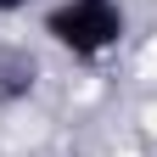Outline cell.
<instances>
[{
  "instance_id": "cell-3",
  "label": "cell",
  "mask_w": 157,
  "mask_h": 157,
  "mask_svg": "<svg viewBox=\"0 0 157 157\" xmlns=\"http://www.w3.org/2000/svg\"><path fill=\"white\" fill-rule=\"evenodd\" d=\"M28 0H0V17H11V11H23Z\"/></svg>"
},
{
  "instance_id": "cell-2",
  "label": "cell",
  "mask_w": 157,
  "mask_h": 157,
  "mask_svg": "<svg viewBox=\"0 0 157 157\" xmlns=\"http://www.w3.org/2000/svg\"><path fill=\"white\" fill-rule=\"evenodd\" d=\"M39 90V56L23 39H0V107H17Z\"/></svg>"
},
{
  "instance_id": "cell-1",
  "label": "cell",
  "mask_w": 157,
  "mask_h": 157,
  "mask_svg": "<svg viewBox=\"0 0 157 157\" xmlns=\"http://www.w3.org/2000/svg\"><path fill=\"white\" fill-rule=\"evenodd\" d=\"M39 34L56 51H67L73 62H101L124 45L129 11H124V0H56L39 17Z\"/></svg>"
}]
</instances>
